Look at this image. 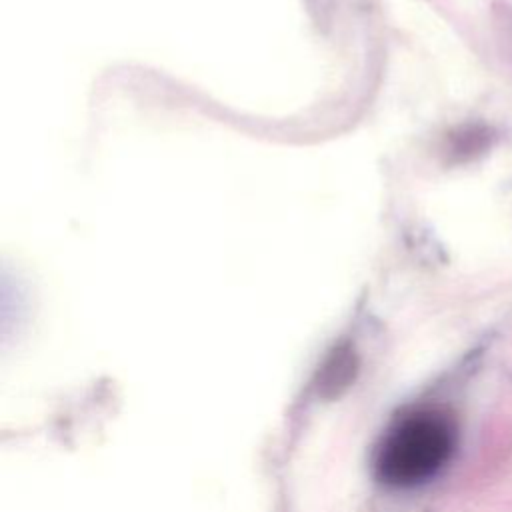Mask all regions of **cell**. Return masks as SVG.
Masks as SVG:
<instances>
[{
	"label": "cell",
	"mask_w": 512,
	"mask_h": 512,
	"mask_svg": "<svg viewBox=\"0 0 512 512\" xmlns=\"http://www.w3.org/2000/svg\"><path fill=\"white\" fill-rule=\"evenodd\" d=\"M456 446V426L438 408H416L396 418L384 432L376 456V476L394 488H412L434 478Z\"/></svg>",
	"instance_id": "cell-1"
}]
</instances>
